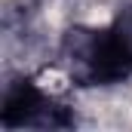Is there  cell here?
Segmentation results:
<instances>
[{"instance_id":"cell-1","label":"cell","mask_w":132,"mask_h":132,"mask_svg":"<svg viewBox=\"0 0 132 132\" xmlns=\"http://www.w3.org/2000/svg\"><path fill=\"white\" fill-rule=\"evenodd\" d=\"M59 65L74 86L104 89L132 77V52L108 28H71L59 43Z\"/></svg>"},{"instance_id":"cell-2","label":"cell","mask_w":132,"mask_h":132,"mask_svg":"<svg viewBox=\"0 0 132 132\" xmlns=\"http://www.w3.org/2000/svg\"><path fill=\"white\" fill-rule=\"evenodd\" d=\"M0 126L3 129H71L77 126L74 111L43 92L34 80L15 77L3 86L0 98Z\"/></svg>"},{"instance_id":"cell-3","label":"cell","mask_w":132,"mask_h":132,"mask_svg":"<svg viewBox=\"0 0 132 132\" xmlns=\"http://www.w3.org/2000/svg\"><path fill=\"white\" fill-rule=\"evenodd\" d=\"M111 28L117 31V37L126 43V49L132 52V3H126V6L117 12V19L111 22Z\"/></svg>"}]
</instances>
